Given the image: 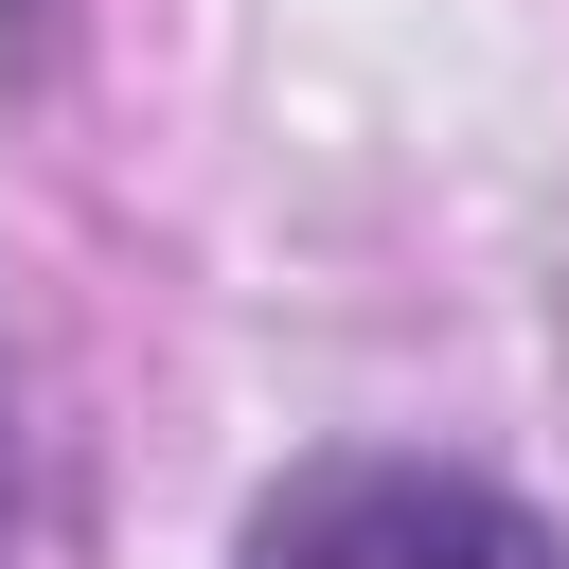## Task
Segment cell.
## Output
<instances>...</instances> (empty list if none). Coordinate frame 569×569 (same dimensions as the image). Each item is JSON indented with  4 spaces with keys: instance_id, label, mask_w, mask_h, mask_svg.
I'll return each instance as SVG.
<instances>
[{
    "instance_id": "cell-3",
    "label": "cell",
    "mask_w": 569,
    "mask_h": 569,
    "mask_svg": "<svg viewBox=\"0 0 569 569\" xmlns=\"http://www.w3.org/2000/svg\"><path fill=\"white\" fill-rule=\"evenodd\" d=\"M0 36H36V0H0Z\"/></svg>"
},
{
    "instance_id": "cell-1",
    "label": "cell",
    "mask_w": 569,
    "mask_h": 569,
    "mask_svg": "<svg viewBox=\"0 0 569 569\" xmlns=\"http://www.w3.org/2000/svg\"><path fill=\"white\" fill-rule=\"evenodd\" d=\"M231 569H569V533L480 480V462H409V445H338L284 462L231 533Z\"/></svg>"
},
{
    "instance_id": "cell-2",
    "label": "cell",
    "mask_w": 569,
    "mask_h": 569,
    "mask_svg": "<svg viewBox=\"0 0 569 569\" xmlns=\"http://www.w3.org/2000/svg\"><path fill=\"white\" fill-rule=\"evenodd\" d=\"M18 533H36V427H18V338H0V569H18Z\"/></svg>"
}]
</instances>
